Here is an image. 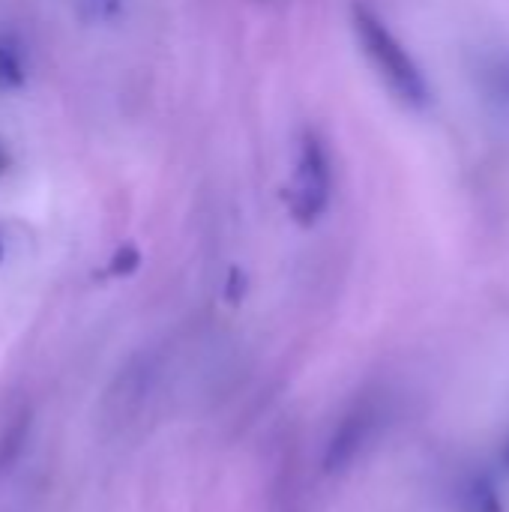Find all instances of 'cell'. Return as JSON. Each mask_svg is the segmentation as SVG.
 <instances>
[{
  "label": "cell",
  "instance_id": "cell-9",
  "mask_svg": "<svg viewBox=\"0 0 509 512\" xmlns=\"http://www.w3.org/2000/svg\"><path fill=\"white\" fill-rule=\"evenodd\" d=\"M243 285H246V279H243V273L234 267V270H231V285H228V297H231L234 303L240 300V294H243Z\"/></svg>",
  "mask_w": 509,
  "mask_h": 512
},
{
  "label": "cell",
  "instance_id": "cell-4",
  "mask_svg": "<svg viewBox=\"0 0 509 512\" xmlns=\"http://www.w3.org/2000/svg\"><path fill=\"white\" fill-rule=\"evenodd\" d=\"M27 48L12 30H0V93H15L27 84Z\"/></svg>",
  "mask_w": 509,
  "mask_h": 512
},
{
  "label": "cell",
  "instance_id": "cell-1",
  "mask_svg": "<svg viewBox=\"0 0 509 512\" xmlns=\"http://www.w3.org/2000/svg\"><path fill=\"white\" fill-rule=\"evenodd\" d=\"M354 30L357 39L369 57V63L378 69V75L384 78V84L411 108H423L429 102V84L420 72V66L414 63V57L405 51V45L390 33V27L378 18V12H372L369 6L357 3L354 6Z\"/></svg>",
  "mask_w": 509,
  "mask_h": 512
},
{
  "label": "cell",
  "instance_id": "cell-7",
  "mask_svg": "<svg viewBox=\"0 0 509 512\" xmlns=\"http://www.w3.org/2000/svg\"><path fill=\"white\" fill-rule=\"evenodd\" d=\"M138 264H141V252L132 246V243H126V246H120L114 255H111V261H108V267H105V273L108 276H132L135 270H138Z\"/></svg>",
  "mask_w": 509,
  "mask_h": 512
},
{
  "label": "cell",
  "instance_id": "cell-11",
  "mask_svg": "<svg viewBox=\"0 0 509 512\" xmlns=\"http://www.w3.org/2000/svg\"><path fill=\"white\" fill-rule=\"evenodd\" d=\"M0 264H3V240H0Z\"/></svg>",
  "mask_w": 509,
  "mask_h": 512
},
{
  "label": "cell",
  "instance_id": "cell-5",
  "mask_svg": "<svg viewBox=\"0 0 509 512\" xmlns=\"http://www.w3.org/2000/svg\"><path fill=\"white\" fill-rule=\"evenodd\" d=\"M462 512H501L495 486L486 477H474L462 492Z\"/></svg>",
  "mask_w": 509,
  "mask_h": 512
},
{
  "label": "cell",
  "instance_id": "cell-8",
  "mask_svg": "<svg viewBox=\"0 0 509 512\" xmlns=\"http://www.w3.org/2000/svg\"><path fill=\"white\" fill-rule=\"evenodd\" d=\"M123 12V0H81V15L87 21H114Z\"/></svg>",
  "mask_w": 509,
  "mask_h": 512
},
{
  "label": "cell",
  "instance_id": "cell-12",
  "mask_svg": "<svg viewBox=\"0 0 509 512\" xmlns=\"http://www.w3.org/2000/svg\"><path fill=\"white\" fill-rule=\"evenodd\" d=\"M507 465H509V447H507Z\"/></svg>",
  "mask_w": 509,
  "mask_h": 512
},
{
  "label": "cell",
  "instance_id": "cell-6",
  "mask_svg": "<svg viewBox=\"0 0 509 512\" xmlns=\"http://www.w3.org/2000/svg\"><path fill=\"white\" fill-rule=\"evenodd\" d=\"M27 429H30V417H27V414L15 417V420L3 429V438H0V471L9 468V465L18 459L21 444L27 441Z\"/></svg>",
  "mask_w": 509,
  "mask_h": 512
},
{
  "label": "cell",
  "instance_id": "cell-10",
  "mask_svg": "<svg viewBox=\"0 0 509 512\" xmlns=\"http://www.w3.org/2000/svg\"><path fill=\"white\" fill-rule=\"evenodd\" d=\"M12 168V156H9V150H6V144L0 141V177L6 174Z\"/></svg>",
  "mask_w": 509,
  "mask_h": 512
},
{
  "label": "cell",
  "instance_id": "cell-3",
  "mask_svg": "<svg viewBox=\"0 0 509 512\" xmlns=\"http://www.w3.org/2000/svg\"><path fill=\"white\" fill-rule=\"evenodd\" d=\"M381 414L372 402L366 405H357L333 432L330 444H327V453H324V468L330 474H339L345 468H351L357 462V456L363 453V447L372 441L375 435V426H378Z\"/></svg>",
  "mask_w": 509,
  "mask_h": 512
},
{
  "label": "cell",
  "instance_id": "cell-2",
  "mask_svg": "<svg viewBox=\"0 0 509 512\" xmlns=\"http://www.w3.org/2000/svg\"><path fill=\"white\" fill-rule=\"evenodd\" d=\"M330 192H333V168H330L327 144L315 129H306L300 135L297 165L288 186L291 219L303 228L315 225L330 207Z\"/></svg>",
  "mask_w": 509,
  "mask_h": 512
}]
</instances>
